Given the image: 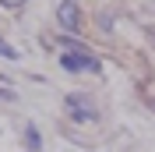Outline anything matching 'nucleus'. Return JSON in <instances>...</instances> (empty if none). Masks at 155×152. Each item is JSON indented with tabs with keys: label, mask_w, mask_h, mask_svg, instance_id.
<instances>
[{
	"label": "nucleus",
	"mask_w": 155,
	"mask_h": 152,
	"mask_svg": "<svg viewBox=\"0 0 155 152\" xmlns=\"http://www.w3.org/2000/svg\"><path fill=\"white\" fill-rule=\"evenodd\" d=\"M60 67H64V71H99V60L81 46V50H67V53L60 57Z\"/></svg>",
	"instance_id": "f257e3e1"
},
{
	"label": "nucleus",
	"mask_w": 155,
	"mask_h": 152,
	"mask_svg": "<svg viewBox=\"0 0 155 152\" xmlns=\"http://www.w3.org/2000/svg\"><path fill=\"white\" fill-rule=\"evenodd\" d=\"M57 21L64 32H78L81 29V7H78V0H60L57 4Z\"/></svg>",
	"instance_id": "f03ea898"
},
{
	"label": "nucleus",
	"mask_w": 155,
	"mask_h": 152,
	"mask_svg": "<svg viewBox=\"0 0 155 152\" xmlns=\"http://www.w3.org/2000/svg\"><path fill=\"white\" fill-rule=\"evenodd\" d=\"M67 113H71V120L85 124V120H95V106L85 95H67Z\"/></svg>",
	"instance_id": "7ed1b4c3"
},
{
	"label": "nucleus",
	"mask_w": 155,
	"mask_h": 152,
	"mask_svg": "<svg viewBox=\"0 0 155 152\" xmlns=\"http://www.w3.org/2000/svg\"><path fill=\"white\" fill-rule=\"evenodd\" d=\"M25 145H28V152H39L42 145H39V131L28 124V131H25Z\"/></svg>",
	"instance_id": "20e7f679"
},
{
	"label": "nucleus",
	"mask_w": 155,
	"mask_h": 152,
	"mask_svg": "<svg viewBox=\"0 0 155 152\" xmlns=\"http://www.w3.org/2000/svg\"><path fill=\"white\" fill-rule=\"evenodd\" d=\"M0 57H7V60H18V50L11 46V43H4V39H0Z\"/></svg>",
	"instance_id": "39448f33"
},
{
	"label": "nucleus",
	"mask_w": 155,
	"mask_h": 152,
	"mask_svg": "<svg viewBox=\"0 0 155 152\" xmlns=\"http://www.w3.org/2000/svg\"><path fill=\"white\" fill-rule=\"evenodd\" d=\"M28 0H0V7H7V11H18V7H25Z\"/></svg>",
	"instance_id": "423d86ee"
},
{
	"label": "nucleus",
	"mask_w": 155,
	"mask_h": 152,
	"mask_svg": "<svg viewBox=\"0 0 155 152\" xmlns=\"http://www.w3.org/2000/svg\"><path fill=\"white\" fill-rule=\"evenodd\" d=\"M0 99H7V103H14V92H11V88H0Z\"/></svg>",
	"instance_id": "0eeeda50"
},
{
	"label": "nucleus",
	"mask_w": 155,
	"mask_h": 152,
	"mask_svg": "<svg viewBox=\"0 0 155 152\" xmlns=\"http://www.w3.org/2000/svg\"><path fill=\"white\" fill-rule=\"evenodd\" d=\"M152 110H155V103H152Z\"/></svg>",
	"instance_id": "6e6552de"
}]
</instances>
